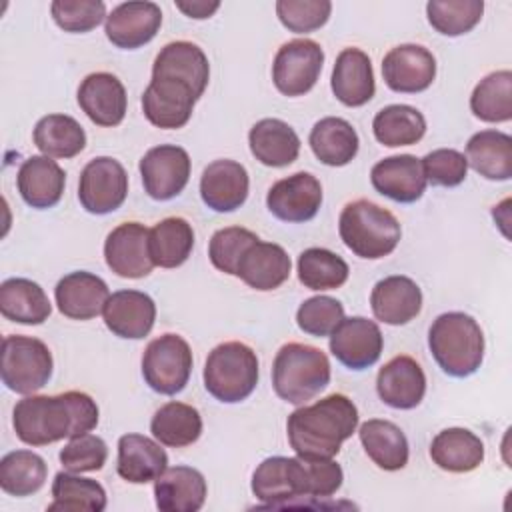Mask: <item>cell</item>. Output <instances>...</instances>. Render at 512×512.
Returning <instances> with one entry per match:
<instances>
[{"instance_id": "1", "label": "cell", "mask_w": 512, "mask_h": 512, "mask_svg": "<svg viewBox=\"0 0 512 512\" xmlns=\"http://www.w3.org/2000/svg\"><path fill=\"white\" fill-rule=\"evenodd\" d=\"M12 424L24 444L46 446L94 430L98 406L92 396L78 390L58 396H26L16 402Z\"/></svg>"}, {"instance_id": "2", "label": "cell", "mask_w": 512, "mask_h": 512, "mask_svg": "<svg viewBox=\"0 0 512 512\" xmlns=\"http://www.w3.org/2000/svg\"><path fill=\"white\" fill-rule=\"evenodd\" d=\"M358 426V408L344 394H330L296 408L286 422L288 442L302 458H334Z\"/></svg>"}, {"instance_id": "3", "label": "cell", "mask_w": 512, "mask_h": 512, "mask_svg": "<svg viewBox=\"0 0 512 512\" xmlns=\"http://www.w3.org/2000/svg\"><path fill=\"white\" fill-rule=\"evenodd\" d=\"M428 346L436 364L454 378L474 374L484 358V334L464 312L440 314L428 330Z\"/></svg>"}, {"instance_id": "4", "label": "cell", "mask_w": 512, "mask_h": 512, "mask_svg": "<svg viewBox=\"0 0 512 512\" xmlns=\"http://www.w3.org/2000/svg\"><path fill=\"white\" fill-rule=\"evenodd\" d=\"M330 382L328 356L302 342L284 344L272 364V386L278 398L302 406L320 394Z\"/></svg>"}, {"instance_id": "5", "label": "cell", "mask_w": 512, "mask_h": 512, "mask_svg": "<svg viewBox=\"0 0 512 512\" xmlns=\"http://www.w3.org/2000/svg\"><path fill=\"white\" fill-rule=\"evenodd\" d=\"M338 232L346 248L366 260L388 256L402 236L396 216L364 198L344 206L338 220Z\"/></svg>"}, {"instance_id": "6", "label": "cell", "mask_w": 512, "mask_h": 512, "mask_svg": "<svg viewBox=\"0 0 512 512\" xmlns=\"http://www.w3.org/2000/svg\"><path fill=\"white\" fill-rule=\"evenodd\" d=\"M258 384L256 352L244 342L218 344L204 364V386L220 402L246 400Z\"/></svg>"}, {"instance_id": "7", "label": "cell", "mask_w": 512, "mask_h": 512, "mask_svg": "<svg viewBox=\"0 0 512 512\" xmlns=\"http://www.w3.org/2000/svg\"><path fill=\"white\" fill-rule=\"evenodd\" d=\"M48 346L32 336H6L2 342V382L16 394H32L44 388L52 376Z\"/></svg>"}, {"instance_id": "8", "label": "cell", "mask_w": 512, "mask_h": 512, "mask_svg": "<svg viewBox=\"0 0 512 512\" xmlns=\"http://www.w3.org/2000/svg\"><path fill=\"white\" fill-rule=\"evenodd\" d=\"M192 372V350L178 334L154 338L142 356V376L158 394H178L188 384Z\"/></svg>"}, {"instance_id": "9", "label": "cell", "mask_w": 512, "mask_h": 512, "mask_svg": "<svg viewBox=\"0 0 512 512\" xmlns=\"http://www.w3.org/2000/svg\"><path fill=\"white\" fill-rule=\"evenodd\" d=\"M252 494L268 506H284L310 496L306 460L302 456H272L262 460L252 474Z\"/></svg>"}, {"instance_id": "10", "label": "cell", "mask_w": 512, "mask_h": 512, "mask_svg": "<svg viewBox=\"0 0 512 512\" xmlns=\"http://www.w3.org/2000/svg\"><path fill=\"white\" fill-rule=\"evenodd\" d=\"M324 50L318 42L298 38L282 44L274 56L272 80L284 96H302L310 92L322 72Z\"/></svg>"}, {"instance_id": "11", "label": "cell", "mask_w": 512, "mask_h": 512, "mask_svg": "<svg viewBox=\"0 0 512 512\" xmlns=\"http://www.w3.org/2000/svg\"><path fill=\"white\" fill-rule=\"evenodd\" d=\"M128 196V174L124 166L110 158L90 160L78 182V200L90 214H110L118 210Z\"/></svg>"}, {"instance_id": "12", "label": "cell", "mask_w": 512, "mask_h": 512, "mask_svg": "<svg viewBox=\"0 0 512 512\" xmlns=\"http://www.w3.org/2000/svg\"><path fill=\"white\" fill-rule=\"evenodd\" d=\"M140 176L144 190L154 200H172L178 196L190 178V156L174 144L150 148L140 160Z\"/></svg>"}, {"instance_id": "13", "label": "cell", "mask_w": 512, "mask_h": 512, "mask_svg": "<svg viewBox=\"0 0 512 512\" xmlns=\"http://www.w3.org/2000/svg\"><path fill=\"white\" fill-rule=\"evenodd\" d=\"M198 94L182 80L152 76L142 94V112L158 128H182L188 124Z\"/></svg>"}, {"instance_id": "14", "label": "cell", "mask_w": 512, "mask_h": 512, "mask_svg": "<svg viewBox=\"0 0 512 512\" xmlns=\"http://www.w3.org/2000/svg\"><path fill=\"white\" fill-rule=\"evenodd\" d=\"M384 338L374 320L352 316L344 318L330 334L332 356L352 370H364L378 362Z\"/></svg>"}, {"instance_id": "15", "label": "cell", "mask_w": 512, "mask_h": 512, "mask_svg": "<svg viewBox=\"0 0 512 512\" xmlns=\"http://www.w3.org/2000/svg\"><path fill=\"white\" fill-rule=\"evenodd\" d=\"M382 76L390 90L416 94L434 82L436 58L420 44H400L384 56Z\"/></svg>"}, {"instance_id": "16", "label": "cell", "mask_w": 512, "mask_h": 512, "mask_svg": "<svg viewBox=\"0 0 512 512\" xmlns=\"http://www.w3.org/2000/svg\"><path fill=\"white\" fill-rule=\"evenodd\" d=\"M322 204V186L310 172H296L272 184L266 196L268 210L284 222L312 220Z\"/></svg>"}, {"instance_id": "17", "label": "cell", "mask_w": 512, "mask_h": 512, "mask_svg": "<svg viewBox=\"0 0 512 512\" xmlns=\"http://www.w3.org/2000/svg\"><path fill=\"white\" fill-rule=\"evenodd\" d=\"M148 228L140 222L116 226L104 242L108 268L122 278H144L152 272L154 262L148 250Z\"/></svg>"}, {"instance_id": "18", "label": "cell", "mask_w": 512, "mask_h": 512, "mask_svg": "<svg viewBox=\"0 0 512 512\" xmlns=\"http://www.w3.org/2000/svg\"><path fill=\"white\" fill-rule=\"evenodd\" d=\"M162 24V10L154 2H124L118 4L104 24L106 38L124 50H134L148 44Z\"/></svg>"}, {"instance_id": "19", "label": "cell", "mask_w": 512, "mask_h": 512, "mask_svg": "<svg viewBox=\"0 0 512 512\" xmlns=\"http://www.w3.org/2000/svg\"><path fill=\"white\" fill-rule=\"evenodd\" d=\"M78 104L96 126L112 128L126 116V88L114 74L94 72L80 82Z\"/></svg>"}, {"instance_id": "20", "label": "cell", "mask_w": 512, "mask_h": 512, "mask_svg": "<svg viewBox=\"0 0 512 512\" xmlns=\"http://www.w3.org/2000/svg\"><path fill=\"white\" fill-rule=\"evenodd\" d=\"M370 182L376 192L400 204L420 200L428 184L420 158L412 154L388 156L376 162L370 172Z\"/></svg>"}, {"instance_id": "21", "label": "cell", "mask_w": 512, "mask_h": 512, "mask_svg": "<svg viewBox=\"0 0 512 512\" xmlns=\"http://www.w3.org/2000/svg\"><path fill=\"white\" fill-rule=\"evenodd\" d=\"M380 400L398 410L416 408L426 394V376L412 356H394L386 362L376 378Z\"/></svg>"}, {"instance_id": "22", "label": "cell", "mask_w": 512, "mask_h": 512, "mask_svg": "<svg viewBox=\"0 0 512 512\" xmlns=\"http://www.w3.org/2000/svg\"><path fill=\"white\" fill-rule=\"evenodd\" d=\"M248 172L240 162L214 160L200 178L202 202L214 212H234L248 198Z\"/></svg>"}, {"instance_id": "23", "label": "cell", "mask_w": 512, "mask_h": 512, "mask_svg": "<svg viewBox=\"0 0 512 512\" xmlns=\"http://www.w3.org/2000/svg\"><path fill=\"white\" fill-rule=\"evenodd\" d=\"M54 298L60 314L66 318L90 320L104 310L110 292L100 276L76 270L60 278L54 288Z\"/></svg>"}, {"instance_id": "24", "label": "cell", "mask_w": 512, "mask_h": 512, "mask_svg": "<svg viewBox=\"0 0 512 512\" xmlns=\"http://www.w3.org/2000/svg\"><path fill=\"white\" fill-rule=\"evenodd\" d=\"M106 328L130 340H140L150 334L156 320L154 300L138 290H118L110 294L104 310Z\"/></svg>"}, {"instance_id": "25", "label": "cell", "mask_w": 512, "mask_h": 512, "mask_svg": "<svg viewBox=\"0 0 512 512\" xmlns=\"http://www.w3.org/2000/svg\"><path fill=\"white\" fill-rule=\"evenodd\" d=\"M370 306L380 322L402 326L420 314L422 292L418 284L408 276H386L374 284Z\"/></svg>"}, {"instance_id": "26", "label": "cell", "mask_w": 512, "mask_h": 512, "mask_svg": "<svg viewBox=\"0 0 512 512\" xmlns=\"http://www.w3.org/2000/svg\"><path fill=\"white\" fill-rule=\"evenodd\" d=\"M290 256L280 244L256 240L240 258L236 276L250 288L268 292L282 286L290 276Z\"/></svg>"}, {"instance_id": "27", "label": "cell", "mask_w": 512, "mask_h": 512, "mask_svg": "<svg viewBox=\"0 0 512 512\" xmlns=\"http://www.w3.org/2000/svg\"><path fill=\"white\" fill-rule=\"evenodd\" d=\"M330 86L334 96L344 106L356 108L370 102L376 90V82L368 54L360 48H344L336 56Z\"/></svg>"}, {"instance_id": "28", "label": "cell", "mask_w": 512, "mask_h": 512, "mask_svg": "<svg viewBox=\"0 0 512 512\" xmlns=\"http://www.w3.org/2000/svg\"><path fill=\"white\" fill-rule=\"evenodd\" d=\"M206 480L190 466L166 468L154 480L156 506L162 512H196L206 502Z\"/></svg>"}, {"instance_id": "29", "label": "cell", "mask_w": 512, "mask_h": 512, "mask_svg": "<svg viewBox=\"0 0 512 512\" xmlns=\"http://www.w3.org/2000/svg\"><path fill=\"white\" fill-rule=\"evenodd\" d=\"M18 192L22 200L38 210L52 208L64 194L66 174L50 156H30L18 170Z\"/></svg>"}, {"instance_id": "30", "label": "cell", "mask_w": 512, "mask_h": 512, "mask_svg": "<svg viewBox=\"0 0 512 512\" xmlns=\"http://www.w3.org/2000/svg\"><path fill=\"white\" fill-rule=\"evenodd\" d=\"M168 468V456L158 442L142 434H124L118 440V476L130 484L156 480Z\"/></svg>"}, {"instance_id": "31", "label": "cell", "mask_w": 512, "mask_h": 512, "mask_svg": "<svg viewBox=\"0 0 512 512\" xmlns=\"http://www.w3.org/2000/svg\"><path fill=\"white\" fill-rule=\"evenodd\" d=\"M252 156L272 168L290 166L300 154V138L290 124L278 118L258 120L248 134Z\"/></svg>"}, {"instance_id": "32", "label": "cell", "mask_w": 512, "mask_h": 512, "mask_svg": "<svg viewBox=\"0 0 512 512\" xmlns=\"http://www.w3.org/2000/svg\"><path fill=\"white\" fill-rule=\"evenodd\" d=\"M152 76H168L186 82L198 94H204L210 78V64L202 48L192 42L178 40L166 44L152 66Z\"/></svg>"}, {"instance_id": "33", "label": "cell", "mask_w": 512, "mask_h": 512, "mask_svg": "<svg viewBox=\"0 0 512 512\" xmlns=\"http://www.w3.org/2000/svg\"><path fill=\"white\" fill-rule=\"evenodd\" d=\"M430 458L446 472H472L484 460V444L466 428H446L434 436L430 444Z\"/></svg>"}, {"instance_id": "34", "label": "cell", "mask_w": 512, "mask_h": 512, "mask_svg": "<svg viewBox=\"0 0 512 512\" xmlns=\"http://www.w3.org/2000/svg\"><path fill=\"white\" fill-rule=\"evenodd\" d=\"M0 312L18 324H42L52 312V304L42 286L28 278H8L0 286Z\"/></svg>"}, {"instance_id": "35", "label": "cell", "mask_w": 512, "mask_h": 512, "mask_svg": "<svg viewBox=\"0 0 512 512\" xmlns=\"http://www.w3.org/2000/svg\"><path fill=\"white\" fill-rule=\"evenodd\" d=\"M358 434L364 452L378 468L394 472L408 464V440L394 422L372 418L360 426Z\"/></svg>"}, {"instance_id": "36", "label": "cell", "mask_w": 512, "mask_h": 512, "mask_svg": "<svg viewBox=\"0 0 512 512\" xmlns=\"http://www.w3.org/2000/svg\"><path fill=\"white\" fill-rule=\"evenodd\" d=\"M466 162L488 180L512 176V138L500 130H480L466 144Z\"/></svg>"}, {"instance_id": "37", "label": "cell", "mask_w": 512, "mask_h": 512, "mask_svg": "<svg viewBox=\"0 0 512 512\" xmlns=\"http://www.w3.org/2000/svg\"><path fill=\"white\" fill-rule=\"evenodd\" d=\"M310 148L326 166H346L358 154V134L352 124L338 116L322 118L310 130Z\"/></svg>"}, {"instance_id": "38", "label": "cell", "mask_w": 512, "mask_h": 512, "mask_svg": "<svg viewBox=\"0 0 512 512\" xmlns=\"http://www.w3.org/2000/svg\"><path fill=\"white\" fill-rule=\"evenodd\" d=\"M192 248L194 230L180 216L164 218L148 232V250L154 266L178 268L188 260Z\"/></svg>"}, {"instance_id": "39", "label": "cell", "mask_w": 512, "mask_h": 512, "mask_svg": "<svg viewBox=\"0 0 512 512\" xmlns=\"http://www.w3.org/2000/svg\"><path fill=\"white\" fill-rule=\"evenodd\" d=\"M152 436L170 448L194 444L202 434L200 412L184 402H168L156 410L150 422Z\"/></svg>"}, {"instance_id": "40", "label": "cell", "mask_w": 512, "mask_h": 512, "mask_svg": "<svg viewBox=\"0 0 512 512\" xmlns=\"http://www.w3.org/2000/svg\"><path fill=\"white\" fill-rule=\"evenodd\" d=\"M36 148L50 158H74L86 146V132L68 114H48L34 126Z\"/></svg>"}, {"instance_id": "41", "label": "cell", "mask_w": 512, "mask_h": 512, "mask_svg": "<svg viewBox=\"0 0 512 512\" xmlns=\"http://www.w3.org/2000/svg\"><path fill=\"white\" fill-rule=\"evenodd\" d=\"M374 138L388 146H410L422 140L426 132V120L420 110L408 104H390L376 112L372 120Z\"/></svg>"}, {"instance_id": "42", "label": "cell", "mask_w": 512, "mask_h": 512, "mask_svg": "<svg viewBox=\"0 0 512 512\" xmlns=\"http://www.w3.org/2000/svg\"><path fill=\"white\" fill-rule=\"evenodd\" d=\"M48 466L32 450H14L0 460V488L10 496H30L46 482Z\"/></svg>"}, {"instance_id": "43", "label": "cell", "mask_w": 512, "mask_h": 512, "mask_svg": "<svg viewBox=\"0 0 512 512\" xmlns=\"http://www.w3.org/2000/svg\"><path fill=\"white\" fill-rule=\"evenodd\" d=\"M470 110L484 122H508L512 118V72L496 70L484 76L470 96Z\"/></svg>"}, {"instance_id": "44", "label": "cell", "mask_w": 512, "mask_h": 512, "mask_svg": "<svg viewBox=\"0 0 512 512\" xmlns=\"http://www.w3.org/2000/svg\"><path fill=\"white\" fill-rule=\"evenodd\" d=\"M54 502L48 510H86L102 512L106 508V492L102 484L74 472H58L52 482Z\"/></svg>"}, {"instance_id": "45", "label": "cell", "mask_w": 512, "mask_h": 512, "mask_svg": "<svg viewBox=\"0 0 512 512\" xmlns=\"http://www.w3.org/2000/svg\"><path fill=\"white\" fill-rule=\"evenodd\" d=\"M348 272V264L326 248H308L298 256V280L310 290L340 288Z\"/></svg>"}, {"instance_id": "46", "label": "cell", "mask_w": 512, "mask_h": 512, "mask_svg": "<svg viewBox=\"0 0 512 512\" xmlns=\"http://www.w3.org/2000/svg\"><path fill=\"white\" fill-rule=\"evenodd\" d=\"M482 12V0H430L426 4L430 26L444 36L470 32L480 22Z\"/></svg>"}, {"instance_id": "47", "label": "cell", "mask_w": 512, "mask_h": 512, "mask_svg": "<svg viewBox=\"0 0 512 512\" xmlns=\"http://www.w3.org/2000/svg\"><path fill=\"white\" fill-rule=\"evenodd\" d=\"M260 240L252 230L240 228V226H228L222 230H216L210 238L208 256L214 268H218L224 274L236 276V266L242 258V254Z\"/></svg>"}, {"instance_id": "48", "label": "cell", "mask_w": 512, "mask_h": 512, "mask_svg": "<svg viewBox=\"0 0 512 512\" xmlns=\"http://www.w3.org/2000/svg\"><path fill=\"white\" fill-rule=\"evenodd\" d=\"M344 320V306L330 296H312L304 300L296 312V324L310 336H330Z\"/></svg>"}, {"instance_id": "49", "label": "cell", "mask_w": 512, "mask_h": 512, "mask_svg": "<svg viewBox=\"0 0 512 512\" xmlns=\"http://www.w3.org/2000/svg\"><path fill=\"white\" fill-rule=\"evenodd\" d=\"M332 4L328 0H278L276 14L290 32L306 34L324 26L330 18Z\"/></svg>"}, {"instance_id": "50", "label": "cell", "mask_w": 512, "mask_h": 512, "mask_svg": "<svg viewBox=\"0 0 512 512\" xmlns=\"http://www.w3.org/2000/svg\"><path fill=\"white\" fill-rule=\"evenodd\" d=\"M50 12L64 32H90L106 18V4L102 0H54Z\"/></svg>"}, {"instance_id": "51", "label": "cell", "mask_w": 512, "mask_h": 512, "mask_svg": "<svg viewBox=\"0 0 512 512\" xmlns=\"http://www.w3.org/2000/svg\"><path fill=\"white\" fill-rule=\"evenodd\" d=\"M108 446L96 434H80L70 438V442L60 450V462L64 470L80 474V472H96L106 464Z\"/></svg>"}, {"instance_id": "52", "label": "cell", "mask_w": 512, "mask_h": 512, "mask_svg": "<svg viewBox=\"0 0 512 512\" xmlns=\"http://www.w3.org/2000/svg\"><path fill=\"white\" fill-rule=\"evenodd\" d=\"M420 162H422L426 182H430L432 186L454 188L464 182L468 172V162L464 154L454 148L432 150Z\"/></svg>"}, {"instance_id": "53", "label": "cell", "mask_w": 512, "mask_h": 512, "mask_svg": "<svg viewBox=\"0 0 512 512\" xmlns=\"http://www.w3.org/2000/svg\"><path fill=\"white\" fill-rule=\"evenodd\" d=\"M176 8L182 10L186 16L202 20V18H210L218 8L220 2H206V0H192V2H176Z\"/></svg>"}]
</instances>
